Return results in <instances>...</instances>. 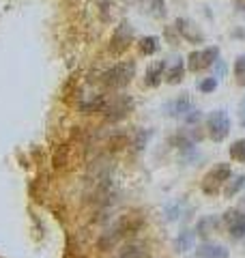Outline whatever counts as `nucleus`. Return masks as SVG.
Segmentation results:
<instances>
[{"instance_id": "1", "label": "nucleus", "mask_w": 245, "mask_h": 258, "mask_svg": "<svg viewBox=\"0 0 245 258\" xmlns=\"http://www.w3.org/2000/svg\"><path fill=\"white\" fill-rule=\"evenodd\" d=\"M133 75H135V63L133 60H127V63H116L110 69H106L101 74V77H99V82L106 89L118 91V89H125L133 80Z\"/></svg>"}, {"instance_id": "2", "label": "nucleus", "mask_w": 245, "mask_h": 258, "mask_svg": "<svg viewBox=\"0 0 245 258\" xmlns=\"http://www.w3.org/2000/svg\"><path fill=\"white\" fill-rule=\"evenodd\" d=\"M207 129H208V138L213 142H222L228 138L230 133V116L226 110H215L207 116Z\"/></svg>"}, {"instance_id": "3", "label": "nucleus", "mask_w": 245, "mask_h": 258, "mask_svg": "<svg viewBox=\"0 0 245 258\" xmlns=\"http://www.w3.org/2000/svg\"><path fill=\"white\" fill-rule=\"evenodd\" d=\"M133 108V99L127 95H114L112 99H103V116L108 118V121H121L132 112Z\"/></svg>"}, {"instance_id": "4", "label": "nucleus", "mask_w": 245, "mask_h": 258, "mask_svg": "<svg viewBox=\"0 0 245 258\" xmlns=\"http://www.w3.org/2000/svg\"><path fill=\"white\" fill-rule=\"evenodd\" d=\"M230 179V166L228 164H217V166H213L208 172L205 174V179H202V192L208 194V196H215L220 192V187L226 181Z\"/></svg>"}, {"instance_id": "5", "label": "nucleus", "mask_w": 245, "mask_h": 258, "mask_svg": "<svg viewBox=\"0 0 245 258\" xmlns=\"http://www.w3.org/2000/svg\"><path fill=\"white\" fill-rule=\"evenodd\" d=\"M132 43H133V26L123 19V22L114 28V33L110 37V54L121 56L132 48Z\"/></svg>"}, {"instance_id": "6", "label": "nucleus", "mask_w": 245, "mask_h": 258, "mask_svg": "<svg viewBox=\"0 0 245 258\" xmlns=\"http://www.w3.org/2000/svg\"><path fill=\"white\" fill-rule=\"evenodd\" d=\"M174 28L176 33H179V37H183L187 43H202L205 41V35H202L200 26H198L194 19L189 18H176L174 19Z\"/></svg>"}, {"instance_id": "7", "label": "nucleus", "mask_w": 245, "mask_h": 258, "mask_svg": "<svg viewBox=\"0 0 245 258\" xmlns=\"http://www.w3.org/2000/svg\"><path fill=\"white\" fill-rule=\"evenodd\" d=\"M224 220H226V226H228V230H230L232 239H243L245 237V213L243 211L230 209Z\"/></svg>"}, {"instance_id": "8", "label": "nucleus", "mask_w": 245, "mask_h": 258, "mask_svg": "<svg viewBox=\"0 0 245 258\" xmlns=\"http://www.w3.org/2000/svg\"><path fill=\"white\" fill-rule=\"evenodd\" d=\"M166 67L168 63L164 60H155L147 67V74H144V84L151 86V89H157V86L164 82V75H166Z\"/></svg>"}, {"instance_id": "9", "label": "nucleus", "mask_w": 245, "mask_h": 258, "mask_svg": "<svg viewBox=\"0 0 245 258\" xmlns=\"http://www.w3.org/2000/svg\"><path fill=\"white\" fill-rule=\"evenodd\" d=\"M189 110H191V101L185 92L181 97H176V99H172L170 103H166V112L170 116H185Z\"/></svg>"}, {"instance_id": "10", "label": "nucleus", "mask_w": 245, "mask_h": 258, "mask_svg": "<svg viewBox=\"0 0 245 258\" xmlns=\"http://www.w3.org/2000/svg\"><path fill=\"white\" fill-rule=\"evenodd\" d=\"M183 75H185L183 58H174V63L166 67V75H164V80L168 82V84H179V82L183 80Z\"/></svg>"}, {"instance_id": "11", "label": "nucleus", "mask_w": 245, "mask_h": 258, "mask_svg": "<svg viewBox=\"0 0 245 258\" xmlns=\"http://www.w3.org/2000/svg\"><path fill=\"white\" fill-rule=\"evenodd\" d=\"M157 50H159V37H155V35H149V37H142L138 41L140 56H153Z\"/></svg>"}, {"instance_id": "12", "label": "nucleus", "mask_w": 245, "mask_h": 258, "mask_svg": "<svg viewBox=\"0 0 245 258\" xmlns=\"http://www.w3.org/2000/svg\"><path fill=\"white\" fill-rule=\"evenodd\" d=\"M198 256L200 258H228V250L222 245H200L198 247Z\"/></svg>"}, {"instance_id": "13", "label": "nucleus", "mask_w": 245, "mask_h": 258, "mask_svg": "<svg viewBox=\"0 0 245 258\" xmlns=\"http://www.w3.org/2000/svg\"><path fill=\"white\" fill-rule=\"evenodd\" d=\"M243 185H245V177H243V174H237L234 179H228L226 181V187H224V196H226V198H234V196L243 189Z\"/></svg>"}, {"instance_id": "14", "label": "nucleus", "mask_w": 245, "mask_h": 258, "mask_svg": "<svg viewBox=\"0 0 245 258\" xmlns=\"http://www.w3.org/2000/svg\"><path fill=\"white\" fill-rule=\"evenodd\" d=\"M187 69L191 74H198L200 69H205V60H202V50H194L187 56Z\"/></svg>"}, {"instance_id": "15", "label": "nucleus", "mask_w": 245, "mask_h": 258, "mask_svg": "<svg viewBox=\"0 0 245 258\" xmlns=\"http://www.w3.org/2000/svg\"><path fill=\"white\" fill-rule=\"evenodd\" d=\"M147 11L153 18H166V0H147Z\"/></svg>"}, {"instance_id": "16", "label": "nucleus", "mask_w": 245, "mask_h": 258, "mask_svg": "<svg viewBox=\"0 0 245 258\" xmlns=\"http://www.w3.org/2000/svg\"><path fill=\"white\" fill-rule=\"evenodd\" d=\"M228 153H230V157L234 159V162L245 164V138H241V140L234 142L232 147L228 148Z\"/></svg>"}, {"instance_id": "17", "label": "nucleus", "mask_w": 245, "mask_h": 258, "mask_svg": "<svg viewBox=\"0 0 245 258\" xmlns=\"http://www.w3.org/2000/svg\"><path fill=\"white\" fill-rule=\"evenodd\" d=\"M202 60H205V69L207 67H213L220 60V48H215V45H208V48L202 50Z\"/></svg>"}, {"instance_id": "18", "label": "nucleus", "mask_w": 245, "mask_h": 258, "mask_svg": "<svg viewBox=\"0 0 245 258\" xmlns=\"http://www.w3.org/2000/svg\"><path fill=\"white\" fill-rule=\"evenodd\" d=\"M234 77L239 86H245V54L234 58Z\"/></svg>"}, {"instance_id": "19", "label": "nucleus", "mask_w": 245, "mask_h": 258, "mask_svg": "<svg viewBox=\"0 0 245 258\" xmlns=\"http://www.w3.org/2000/svg\"><path fill=\"white\" fill-rule=\"evenodd\" d=\"M215 89H217V77L215 75L205 77V80L198 82V91H200V92H207V95H208V92H213Z\"/></svg>"}, {"instance_id": "20", "label": "nucleus", "mask_w": 245, "mask_h": 258, "mask_svg": "<svg viewBox=\"0 0 245 258\" xmlns=\"http://www.w3.org/2000/svg\"><path fill=\"white\" fill-rule=\"evenodd\" d=\"M213 226H220V221L215 218H205V220H200V224H198V232H200V235H211Z\"/></svg>"}, {"instance_id": "21", "label": "nucleus", "mask_w": 245, "mask_h": 258, "mask_svg": "<svg viewBox=\"0 0 245 258\" xmlns=\"http://www.w3.org/2000/svg\"><path fill=\"white\" fill-rule=\"evenodd\" d=\"M191 243H194V235H191L189 230H185L183 235L179 237V241H176V245H179V250L181 252H187L191 247Z\"/></svg>"}, {"instance_id": "22", "label": "nucleus", "mask_w": 245, "mask_h": 258, "mask_svg": "<svg viewBox=\"0 0 245 258\" xmlns=\"http://www.w3.org/2000/svg\"><path fill=\"white\" fill-rule=\"evenodd\" d=\"M121 258H142V250L140 247H127Z\"/></svg>"}, {"instance_id": "23", "label": "nucleus", "mask_w": 245, "mask_h": 258, "mask_svg": "<svg viewBox=\"0 0 245 258\" xmlns=\"http://www.w3.org/2000/svg\"><path fill=\"white\" fill-rule=\"evenodd\" d=\"M224 74H226V63H224V60H217L215 63V77L220 80V77H224Z\"/></svg>"}, {"instance_id": "24", "label": "nucleus", "mask_w": 245, "mask_h": 258, "mask_svg": "<svg viewBox=\"0 0 245 258\" xmlns=\"http://www.w3.org/2000/svg\"><path fill=\"white\" fill-rule=\"evenodd\" d=\"M232 2H234V7H237L239 11L245 13V0H232Z\"/></svg>"}, {"instance_id": "25", "label": "nucleus", "mask_w": 245, "mask_h": 258, "mask_svg": "<svg viewBox=\"0 0 245 258\" xmlns=\"http://www.w3.org/2000/svg\"><path fill=\"white\" fill-rule=\"evenodd\" d=\"M239 114H241V125L245 127V99L241 101V112H239Z\"/></svg>"}]
</instances>
